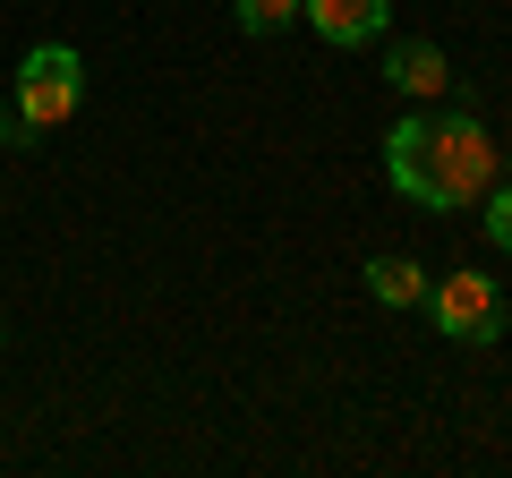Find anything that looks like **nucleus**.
<instances>
[{
  "mask_svg": "<svg viewBox=\"0 0 512 478\" xmlns=\"http://www.w3.org/2000/svg\"><path fill=\"white\" fill-rule=\"evenodd\" d=\"M299 18L316 26L325 43H342V52H359V43H376L384 26H393V0H308Z\"/></svg>",
  "mask_w": 512,
  "mask_h": 478,
  "instance_id": "4",
  "label": "nucleus"
},
{
  "mask_svg": "<svg viewBox=\"0 0 512 478\" xmlns=\"http://www.w3.org/2000/svg\"><path fill=\"white\" fill-rule=\"evenodd\" d=\"M478 205H487V214H478V222H487V239H495V248L512 257V180H495V188H487Z\"/></svg>",
  "mask_w": 512,
  "mask_h": 478,
  "instance_id": "8",
  "label": "nucleus"
},
{
  "mask_svg": "<svg viewBox=\"0 0 512 478\" xmlns=\"http://www.w3.org/2000/svg\"><path fill=\"white\" fill-rule=\"evenodd\" d=\"M18 137H26L18 129V103H0V146H18Z\"/></svg>",
  "mask_w": 512,
  "mask_h": 478,
  "instance_id": "9",
  "label": "nucleus"
},
{
  "mask_svg": "<svg viewBox=\"0 0 512 478\" xmlns=\"http://www.w3.org/2000/svg\"><path fill=\"white\" fill-rule=\"evenodd\" d=\"M299 9H308V0H231L239 35H282V26H291Z\"/></svg>",
  "mask_w": 512,
  "mask_h": 478,
  "instance_id": "7",
  "label": "nucleus"
},
{
  "mask_svg": "<svg viewBox=\"0 0 512 478\" xmlns=\"http://www.w3.org/2000/svg\"><path fill=\"white\" fill-rule=\"evenodd\" d=\"M384 86L410 94V103H436V94L453 86V69H444L436 43H393V52H384Z\"/></svg>",
  "mask_w": 512,
  "mask_h": 478,
  "instance_id": "5",
  "label": "nucleus"
},
{
  "mask_svg": "<svg viewBox=\"0 0 512 478\" xmlns=\"http://www.w3.org/2000/svg\"><path fill=\"white\" fill-rule=\"evenodd\" d=\"M384 180L410 205H427V214H461V205H478L504 180V146H495V129L478 111H436V120L410 111L384 137Z\"/></svg>",
  "mask_w": 512,
  "mask_h": 478,
  "instance_id": "1",
  "label": "nucleus"
},
{
  "mask_svg": "<svg viewBox=\"0 0 512 478\" xmlns=\"http://www.w3.org/2000/svg\"><path fill=\"white\" fill-rule=\"evenodd\" d=\"M359 282L384 299V308H419V299H427V274H419L410 257H367V274H359Z\"/></svg>",
  "mask_w": 512,
  "mask_h": 478,
  "instance_id": "6",
  "label": "nucleus"
},
{
  "mask_svg": "<svg viewBox=\"0 0 512 478\" xmlns=\"http://www.w3.org/2000/svg\"><path fill=\"white\" fill-rule=\"evenodd\" d=\"M77 103H86V60H77L69 43H35V52L18 60V129L52 137V129L77 120Z\"/></svg>",
  "mask_w": 512,
  "mask_h": 478,
  "instance_id": "2",
  "label": "nucleus"
},
{
  "mask_svg": "<svg viewBox=\"0 0 512 478\" xmlns=\"http://www.w3.org/2000/svg\"><path fill=\"white\" fill-rule=\"evenodd\" d=\"M427 316H436V333L444 342H470V350H487V342H504V291H495L478 265H461V274H444L436 291L419 299Z\"/></svg>",
  "mask_w": 512,
  "mask_h": 478,
  "instance_id": "3",
  "label": "nucleus"
}]
</instances>
